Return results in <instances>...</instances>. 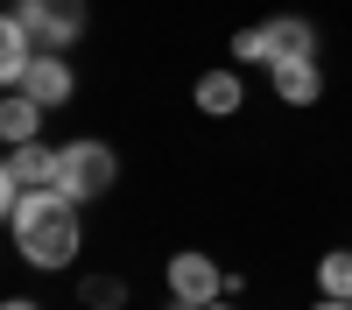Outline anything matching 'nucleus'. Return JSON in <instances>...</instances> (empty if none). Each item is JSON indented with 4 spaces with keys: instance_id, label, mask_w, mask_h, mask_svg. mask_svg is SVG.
Returning <instances> with one entry per match:
<instances>
[{
    "instance_id": "obj_1",
    "label": "nucleus",
    "mask_w": 352,
    "mask_h": 310,
    "mask_svg": "<svg viewBox=\"0 0 352 310\" xmlns=\"http://www.w3.org/2000/svg\"><path fill=\"white\" fill-rule=\"evenodd\" d=\"M0 212H8V233H14V247H21L28 268H71L78 261L85 233H78V205L64 190H21Z\"/></svg>"
},
{
    "instance_id": "obj_2",
    "label": "nucleus",
    "mask_w": 352,
    "mask_h": 310,
    "mask_svg": "<svg viewBox=\"0 0 352 310\" xmlns=\"http://www.w3.org/2000/svg\"><path fill=\"white\" fill-rule=\"evenodd\" d=\"M113 177H120V155H113L106 141L78 134V141L56 148V184H50V190H64L71 205H99V197L113 190Z\"/></svg>"
},
{
    "instance_id": "obj_3",
    "label": "nucleus",
    "mask_w": 352,
    "mask_h": 310,
    "mask_svg": "<svg viewBox=\"0 0 352 310\" xmlns=\"http://www.w3.org/2000/svg\"><path fill=\"white\" fill-rule=\"evenodd\" d=\"M219 289H226V268L212 261V254H197V247H184V254H169V296H184V303H219Z\"/></svg>"
},
{
    "instance_id": "obj_4",
    "label": "nucleus",
    "mask_w": 352,
    "mask_h": 310,
    "mask_svg": "<svg viewBox=\"0 0 352 310\" xmlns=\"http://www.w3.org/2000/svg\"><path fill=\"white\" fill-rule=\"evenodd\" d=\"M56 184V148H43V141H21V148H8V162H0V205L21 190H50Z\"/></svg>"
},
{
    "instance_id": "obj_5",
    "label": "nucleus",
    "mask_w": 352,
    "mask_h": 310,
    "mask_svg": "<svg viewBox=\"0 0 352 310\" xmlns=\"http://www.w3.org/2000/svg\"><path fill=\"white\" fill-rule=\"evenodd\" d=\"M28 14V28L43 36V49H71L85 36V0H14Z\"/></svg>"
},
{
    "instance_id": "obj_6",
    "label": "nucleus",
    "mask_w": 352,
    "mask_h": 310,
    "mask_svg": "<svg viewBox=\"0 0 352 310\" xmlns=\"http://www.w3.org/2000/svg\"><path fill=\"white\" fill-rule=\"evenodd\" d=\"M14 92H28L43 113H56V106H64V99L78 92V78H71V64H64V49H43L36 64L21 71V85H14Z\"/></svg>"
},
{
    "instance_id": "obj_7",
    "label": "nucleus",
    "mask_w": 352,
    "mask_h": 310,
    "mask_svg": "<svg viewBox=\"0 0 352 310\" xmlns=\"http://www.w3.org/2000/svg\"><path fill=\"white\" fill-rule=\"evenodd\" d=\"M36 56H43V36L28 28V14H21V8L0 14V85H8V92L21 85V71L36 64Z\"/></svg>"
},
{
    "instance_id": "obj_8",
    "label": "nucleus",
    "mask_w": 352,
    "mask_h": 310,
    "mask_svg": "<svg viewBox=\"0 0 352 310\" xmlns=\"http://www.w3.org/2000/svg\"><path fill=\"white\" fill-rule=\"evenodd\" d=\"M268 85L282 106H317L324 99V71H317V56H289V64H268Z\"/></svg>"
},
{
    "instance_id": "obj_9",
    "label": "nucleus",
    "mask_w": 352,
    "mask_h": 310,
    "mask_svg": "<svg viewBox=\"0 0 352 310\" xmlns=\"http://www.w3.org/2000/svg\"><path fill=\"white\" fill-rule=\"evenodd\" d=\"M261 36H268V64H289V56H317V28L303 14H275L261 21Z\"/></svg>"
},
{
    "instance_id": "obj_10",
    "label": "nucleus",
    "mask_w": 352,
    "mask_h": 310,
    "mask_svg": "<svg viewBox=\"0 0 352 310\" xmlns=\"http://www.w3.org/2000/svg\"><path fill=\"white\" fill-rule=\"evenodd\" d=\"M190 99H197V113H219V120H226V113H240L247 85H240V71H204Z\"/></svg>"
},
{
    "instance_id": "obj_11",
    "label": "nucleus",
    "mask_w": 352,
    "mask_h": 310,
    "mask_svg": "<svg viewBox=\"0 0 352 310\" xmlns=\"http://www.w3.org/2000/svg\"><path fill=\"white\" fill-rule=\"evenodd\" d=\"M0 134H8V148L43 141V106L28 99V92H8V106H0Z\"/></svg>"
},
{
    "instance_id": "obj_12",
    "label": "nucleus",
    "mask_w": 352,
    "mask_h": 310,
    "mask_svg": "<svg viewBox=\"0 0 352 310\" xmlns=\"http://www.w3.org/2000/svg\"><path fill=\"white\" fill-rule=\"evenodd\" d=\"M317 296H338V303H352V254H345V247L317 261Z\"/></svg>"
},
{
    "instance_id": "obj_13",
    "label": "nucleus",
    "mask_w": 352,
    "mask_h": 310,
    "mask_svg": "<svg viewBox=\"0 0 352 310\" xmlns=\"http://www.w3.org/2000/svg\"><path fill=\"white\" fill-rule=\"evenodd\" d=\"M78 296H85V310H120V303H127V282H120V275H92Z\"/></svg>"
},
{
    "instance_id": "obj_14",
    "label": "nucleus",
    "mask_w": 352,
    "mask_h": 310,
    "mask_svg": "<svg viewBox=\"0 0 352 310\" xmlns=\"http://www.w3.org/2000/svg\"><path fill=\"white\" fill-rule=\"evenodd\" d=\"M232 56H240V64H268V36H261V28H240V36H232Z\"/></svg>"
},
{
    "instance_id": "obj_15",
    "label": "nucleus",
    "mask_w": 352,
    "mask_h": 310,
    "mask_svg": "<svg viewBox=\"0 0 352 310\" xmlns=\"http://www.w3.org/2000/svg\"><path fill=\"white\" fill-rule=\"evenodd\" d=\"M0 310H43V303H28V296H8V303H0Z\"/></svg>"
},
{
    "instance_id": "obj_16",
    "label": "nucleus",
    "mask_w": 352,
    "mask_h": 310,
    "mask_svg": "<svg viewBox=\"0 0 352 310\" xmlns=\"http://www.w3.org/2000/svg\"><path fill=\"white\" fill-rule=\"evenodd\" d=\"M310 310H352V303H338V296H317V303H310Z\"/></svg>"
},
{
    "instance_id": "obj_17",
    "label": "nucleus",
    "mask_w": 352,
    "mask_h": 310,
    "mask_svg": "<svg viewBox=\"0 0 352 310\" xmlns=\"http://www.w3.org/2000/svg\"><path fill=\"white\" fill-rule=\"evenodd\" d=\"M204 310H232V303H204Z\"/></svg>"
}]
</instances>
